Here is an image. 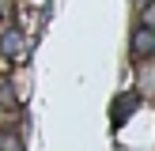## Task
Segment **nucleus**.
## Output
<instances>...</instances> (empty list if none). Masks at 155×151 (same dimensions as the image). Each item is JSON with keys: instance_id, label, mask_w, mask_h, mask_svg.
<instances>
[{"instance_id": "1", "label": "nucleus", "mask_w": 155, "mask_h": 151, "mask_svg": "<svg viewBox=\"0 0 155 151\" xmlns=\"http://www.w3.org/2000/svg\"><path fill=\"white\" fill-rule=\"evenodd\" d=\"M133 53L136 57H151L155 53V27H136V34H133Z\"/></svg>"}, {"instance_id": "2", "label": "nucleus", "mask_w": 155, "mask_h": 151, "mask_svg": "<svg viewBox=\"0 0 155 151\" xmlns=\"http://www.w3.org/2000/svg\"><path fill=\"white\" fill-rule=\"evenodd\" d=\"M0 49H4L12 60H23V57H27V42H23L19 30H8V34L0 38Z\"/></svg>"}, {"instance_id": "3", "label": "nucleus", "mask_w": 155, "mask_h": 151, "mask_svg": "<svg viewBox=\"0 0 155 151\" xmlns=\"http://www.w3.org/2000/svg\"><path fill=\"white\" fill-rule=\"evenodd\" d=\"M136 102H140V95H133V91H129V95H121L117 102H114V125H121V121H129V117H133Z\"/></svg>"}, {"instance_id": "4", "label": "nucleus", "mask_w": 155, "mask_h": 151, "mask_svg": "<svg viewBox=\"0 0 155 151\" xmlns=\"http://www.w3.org/2000/svg\"><path fill=\"white\" fill-rule=\"evenodd\" d=\"M0 151H23V140L15 132H0Z\"/></svg>"}, {"instance_id": "5", "label": "nucleus", "mask_w": 155, "mask_h": 151, "mask_svg": "<svg viewBox=\"0 0 155 151\" xmlns=\"http://www.w3.org/2000/svg\"><path fill=\"white\" fill-rule=\"evenodd\" d=\"M0 106H15V95H12L8 83H0Z\"/></svg>"}, {"instance_id": "6", "label": "nucleus", "mask_w": 155, "mask_h": 151, "mask_svg": "<svg viewBox=\"0 0 155 151\" xmlns=\"http://www.w3.org/2000/svg\"><path fill=\"white\" fill-rule=\"evenodd\" d=\"M151 23H155V4L144 8V27H151Z\"/></svg>"}]
</instances>
